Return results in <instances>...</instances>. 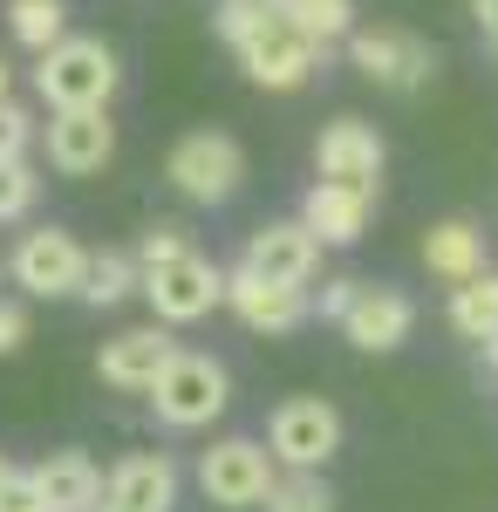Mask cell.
I'll list each match as a JSON object with an SVG mask.
<instances>
[{"mask_svg": "<svg viewBox=\"0 0 498 512\" xmlns=\"http://www.w3.org/2000/svg\"><path fill=\"white\" fill-rule=\"evenodd\" d=\"M212 28L232 41V55L246 62V76L273 89V96H287V89H301L314 69H321V41L301 35L294 21H280L267 0H219L212 7Z\"/></svg>", "mask_w": 498, "mask_h": 512, "instance_id": "1", "label": "cell"}, {"mask_svg": "<svg viewBox=\"0 0 498 512\" xmlns=\"http://www.w3.org/2000/svg\"><path fill=\"white\" fill-rule=\"evenodd\" d=\"M116 82H123V69H116L110 41L96 35H62L48 55H41L35 69V89L48 110H89V103H110Z\"/></svg>", "mask_w": 498, "mask_h": 512, "instance_id": "2", "label": "cell"}, {"mask_svg": "<svg viewBox=\"0 0 498 512\" xmlns=\"http://www.w3.org/2000/svg\"><path fill=\"white\" fill-rule=\"evenodd\" d=\"M226 403H232L226 369H219L212 355H192V349H178V355H171V369L151 383V410H157L164 431H205Z\"/></svg>", "mask_w": 498, "mask_h": 512, "instance_id": "3", "label": "cell"}, {"mask_svg": "<svg viewBox=\"0 0 498 512\" xmlns=\"http://www.w3.org/2000/svg\"><path fill=\"white\" fill-rule=\"evenodd\" d=\"M164 178L192 198V205H226V198L239 192V178H246V151L232 144L226 130H192V137L171 144Z\"/></svg>", "mask_w": 498, "mask_h": 512, "instance_id": "4", "label": "cell"}, {"mask_svg": "<svg viewBox=\"0 0 498 512\" xmlns=\"http://www.w3.org/2000/svg\"><path fill=\"white\" fill-rule=\"evenodd\" d=\"M144 301H151L157 321L192 328V321H205L226 301V274H219L205 253H178V260H164V267H144Z\"/></svg>", "mask_w": 498, "mask_h": 512, "instance_id": "5", "label": "cell"}, {"mask_svg": "<svg viewBox=\"0 0 498 512\" xmlns=\"http://www.w3.org/2000/svg\"><path fill=\"white\" fill-rule=\"evenodd\" d=\"M273 465H280V458H273L267 444H253V437H219V444L198 458V492H205L212 506H226V512H246V506H260L267 485L280 478Z\"/></svg>", "mask_w": 498, "mask_h": 512, "instance_id": "6", "label": "cell"}, {"mask_svg": "<svg viewBox=\"0 0 498 512\" xmlns=\"http://www.w3.org/2000/svg\"><path fill=\"white\" fill-rule=\"evenodd\" d=\"M267 451L280 465H307L321 472L335 451H342V410L328 396H287L267 417Z\"/></svg>", "mask_w": 498, "mask_h": 512, "instance_id": "7", "label": "cell"}, {"mask_svg": "<svg viewBox=\"0 0 498 512\" xmlns=\"http://www.w3.org/2000/svg\"><path fill=\"white\" fill-rule=\"evenodd\" d=\"M348 62L376 89H396V96H410V89H423L437 76V48L423 35H403V28H355L348 35Z\"/></svg>", "mask_w": 498, "mask_h": 512, "instance_id": "8", "label": "cell"}, {"mask_svg": "<svg viewBox=\"0 0 498 512\" xmlns=\"http://www.w3.org/2000/svg\"><path fill=\"white\" fill-rule=\"evenodd\" d=\"M14 280H21V294H35V301H69L82 294V280H89V253L76 246V233H62V226H41L14 246Z\"/></svg>", "mask_w": 498, "mask_h": 512, "instance_id": "9", "label": "cell"}, {"mask_svg": "<svg viewBox=\"0 0 498 512\" xmlns=\"http://www.w3.org/2000/svg\"><path fill=\"white\" fill-rule=\"evenodd\" d=\"M171 355H178V335H171V321H151V328H123L103 342L96 355V376L110 383V390H130V396H151V383L171 369Z\"/></svg>", "mask_w": 498, "mask_h": 512, "instance_id": "10", "label": "cell"}, {"mask_svg": "<svg viewBox=\"0 0 498 512\" xmlns=\"http://www.w3.org/2000/svg\"><path fill=\"white\" fill-rule=\"evenodd\" d=\"M116 158V123L110 103H89V110H55L48 117V164L62 178H96Z\"/></svg>", "mask_w": 498, "mask_h": 512, "instance_id": "11", "label": "cell"}, {"mask_svg": "<svg viewBox=\"0 0 498 512\" xmlns=\"http://www.w3.org/2000/svg\"><path fill=\"white\" fill-rule=\"evenodd\" d=\"M226 308L253 335H287V328H301L307 321V287H294V280H267V274H253L246 260L226 274Z\"/></svg>", "mask_w": 498, "mask_h": 512, "instance_id": "12", "label": "cell"}, {"mask_svg": "<svg viewBox=\"0 0 498 512\" xmlns=\"http://www.w3.org/2000/svg\"><path fill=\"white\" fill-rule=\"evenodd\" d=\"M246 267L267 274V280L307 287L314 267H321V233H314L307 219H273V226H260V233L246 239Z\"/></svg>", "mask_w": 498, "mask_h": 512, "instance_id": "13", "label": "cell"}, {"mask_svg": "<svg viewBox=\"0 0 498 512\" xmlns=\"http://www.w3.org/2000/svg\"><path fill=\"white\" fill-rule=\"evenodd\" d=\"M178 506V465L164 451H130L103 485L96 512H171Z\"/></svg>", "mask_w": 498, "mask_h": 512, "instance_id": "14", "label": "cell"}, {"mask_svg": "<svg viewBox=\"0 0 498 512\" xmlns=\"http://www.w3.org/2000/svg\"><path fill=\"white\" fill-rule=\"evenodd\" d=\"M314 171L321 178H342V185H376L383 178V137H376V123L335 117L314 137Z\"/></svg>", "mask_w": 498, "mask_h": 512, "instance_id": "15", "label": "cell"}, {"mask_svg": "<svg viewBox=\"0 0 498 512\" xmlns=\"http://www.w3.org/2000/svg\"><path fill=\"white\" fill-rule=\"evenodd\" d=\"M410 328H417V308H410V294H396V287H369L362 280V294H355V308L342 315V335L355 349L369 355H389L410 342Z\"/></svg>", "mask_w": 498, "mask_h": 512, "instance_id": "16", "label": "cell"}, {"mask_svg": "<svg viewBox=\"0 0 498 512\" xmlns=\"http://www.w3.org/2000/svg\"><path fill=\"white\" fill-rule=\"evenodd\" d=\"M369 212H376V185H342V178H321L301 205V219L321 233V246H355Z\"/></svg>", "mask_w": 498, "mask_h": 512, "instance_id": "17", "label": "cell"}, {"mask_svg": "<svg viewBox=\"0 0 498 512\" xmlns=\"http://www.w3.org/2000/svg\"><path fill=\"white\" fill-rule=\"evenodd\" d=\"M35 485H41V499H48V512H96L110 478L96 472L89 451H48L35 465Z\"/></svg>", "mask_w": 498, "mask_h": 512, "instance_id": "18", "label": "cell"}, {"mask_svg": "<svg viewBox=\"0 0 498 512\" xmlns=\"http://www.w3.org/2000/svg\"><path fill=\"white\" fill-rule=\"evenodd\" d=\"M423 267L437 280H471V274H485V233L471 226V219H444V226H430L423 233Z\"/></svg>", "mask_w": 498, "mask_h": 512, "instance_id": "19", "label": "cell"}, {"mask_svg": "<svg viewBox=\"0 0 498 512\" xmlns=\"http://www.w3.org/2000/svg\"><path fill=\"white\" fill-rule=\"evenodd\" d=\"M451 328L464 342H492L498 335V274H471L451 287Z\"/></svg>", "mask_w": 498, "mask_h": 512, "instance_id": "20", "label": "cell"}, {"mask_svg": "<svg viewBox=\"0 0 498 512\" xmlns=\"http://www.w3.org/2000/svg\"><path fill=\"white\" fill-rule=\"evenodd\" d=\"M280 21H294L301 35H314L321 48H335V41L355 35V0H267Z\"/></svg>", "mask_w": 498, "mask_h": 512, "instance_id": "21", "label": "cell"}, {"mask_svg": "<svg viewBox=\"0 0 498 512\" xmlns=\"http://www.w3.org/2000/svg\"><path fill=\"white\" fill-rule=\"evenodd\" d=\"M130 294H144V260H130V253H89L82 301H89V308H116V301H130Z\"/></svg>", "mask_w": 498, "mask_h": 512, "instance_id": "22", "label": "cell"}, {"mask_svg": "<svg viewBox=\"0 0 498 512\" xmlns=\"http://www.w3.org/2000/svg\"><path fill=\"white\" fill-rule=\"evenodd\" d=\"M267 512H335V492H328V478L307 472V465H287V472L267 485Z\"/></svg>", "mask_w": 498, "mask_h": 512, "instance_id": "23", "label": "cell"}, {"mask_svg": "<svg viewBox=\"0 0 498 512\" xmlns=\"http://www.w3.org/2000/svg\"><path fill=\"white\" fill-rule=\"evenodd\" d=\"M7 28H14L21 48L48 55V48L62 41V28H69V7H62V0H14V7H7Z\"/></svg>", "mask_w": 498, "mask_h": 512, "instance_id": "24", "label": "cell"}, {"mask_svg": "<svg viewBox=\"0 0 498 512\" xmlns=\"http://www.w3.org/2000/svg\"><path fill=\"white\" fill-rule=\"evenodd\" d=\"M35 205V171H28V158L0 164V219H21Z\"/></svg>", "mask_w": 498, "mask_h": 512, "instance_id": "25", "label": "cell"}, {"mask_svg": "<svg viewBox=\"0 0 498 512\" xmlns=\"http://www.w3.org/2000/svg\"><path fill=\"white\" fill-rule=\"evenodd\" d=\"M28 144H35V123H28V110L0 96V164L28 158Z\"/></svg>", "mask_w": 498, "mask_h": 512, "instance_id": "26", "label": "cell"}, {"mask_svg": "<svg viewBox=\"0 0 498 512\" xmlns=\"http://www.w3.org/2000/svg\"><path fill=\"white\" fill-rule=\"evenodd\" d=\"M178 253H192L185 226H151V233H144V246H137V260H144V267H164V260H178Z\"/></svg>", "mask_w": 498, "mask_h": 512, "instance_id": "27", "label": "cell"}, {"mask_svg": "<svg viewBox=\"0 0 498 512\" xmlns=\"http://www.w3.org/2000/svg\"><path fill=\"white\" fill-rule=\"evenodd\" d=\"M0 512H48V499H41L35 472H14L7 485H0Z\"/></svg>", "mask_w": 498, "mask_h": 512, "instance_id": "28", "label": "cell"}, {"mask_svg": "<svg viewBox=\"0 0 498 512\" xmlns=\"http://www.w3.org/2000/svg\"><path fill=\"white\" fill-rule=\"evenodd\" d=\"M28 342V308H14V301H0V355H14Z\"/></svg>", "mask_w": 498, "mask_h": 512, "instance_id": "29", "label": "cell"}, {"mask_svg": "<svg viewBox=\"0 0 498 512\" xmlns=\"http://www.w3.org/2000/svg\"><path fill=\"white\" fill-rule=\"evenodd\" d=\"M355 294H362V280H328V287H321V315L342 321L348 308H355Z\"/></svg>", "mask_w": 498, "mask_h": 512, "instance_id": "30", "label": "cell"}, {"mask_svg": "<svg viewBox=\"0 0 498 512\" xmlns=\"http://www.w3.org/2000/svg\"><path fill=\"white\" fill-rule=\"evenodd\" d=\"M471 14H478V28H485V41H492V55H498V0H471Z\"/></svg>", "mask_w": 498, "mask_h": 512, "instance_id": "31", "label": "cell"}, {"mask_svg": "<svg viewBox=\"0 0 498 512\" xmlns=\"http://www.w3.org/2000/svg\"><path fill=\"white\" fill-rule=\"evenodd\" d=\"M485 355H492V369H498V335H492V342H485Z\"/></svg>", "mask_w": 498, "mask_h": 512, "instance_id": "32", "label": "cell"}, {"mask_svg": "<svg viewBox=\"0 0 498 512\" xmlns=\"http://www.w3.org/2000/svg\"><path fill=\"white\" fill-rule=\"evenodd\" d=\"M7 478H14V465H7V458H0V485H7Z\"/></svg>", "mask_w": 498, "mask_h": 512, "instance_id": "33", "label": "cell"}, {"mask_svg": "<svg viewBox=\"0 0 498 512\" xmlns=\"http://www.w3.org/2000/svg\"><path fill=\"white\" fill-rule=\"evenodd\" d=\"M0 96H7V62H0Z\"/></svg>", "mask_w": 498, "mask_h": 512, "instance_id": "34", "label": "cell"}]
</instances>
